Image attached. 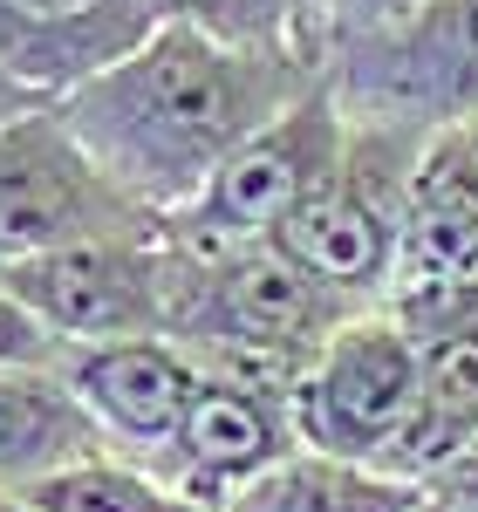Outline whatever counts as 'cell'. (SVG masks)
<instances>
[{
    "instance_id": "1",
    "label": "cell",
    "mask_w": 478,
    "mask_h": 512,
    "mask_svg": "<svg viewBox=\"0 0 478 512\" xmlns=\"http://www.w3.org/2000/svg\"><path fill=\"white\" fill-rule=\"evenodd\" d=\"M321 82L328 69L315 55H260L192 28H158L144 48L69 89L62 117L151 219H171L246 137H260Z\"/></svg>"
},
{
    "instance_id": "2",
    "label": "cell",
    "mask_w": 478,
    "mask_h": 512,
    "mask_svg": "<svg viewBox=\"0 0 478 512\" xmlns=\"http://www.w3.org/2000/svg\"><path fill=\"white\" fill-rule=\"evenodd\" d=\"M356 315H369V308H356L349 294L315 280L280 239L233 246V253L171 246V321H164V335L212 376L294 390L301 369Z\"/></svg>"
},
{
    "instance_id": "3",
    "label": "cell",
    "mask_w": 478,
    "mask_h": 512,
    "mask_svg": "<svg viewBox=\"0 0 478 512\" xmlns=\"http://www.w3.org/2000/svg\"><path fill=\"white\" fill-rule=\"evenodd\" d=\"M321 69L349 123L410 137L478 123V0H424L376 35L328 41Z\"/></svg>"
},
{
    "instance_id": "4",
    "label": "cell",
    "mask_w": 478,
    "mask_h": 512,
    "mask_svg": "<svg viewBox=\"0 0 478 512\" xmlns=\"http://www.w3.org/2000/svg\"><path fill=\"white\" fill-rule=\"evenodd\" d=\"M424 137L383 130V123H349L342 164L328 171L294 219L280 246L328 280L335 294H349L356 308H390L397 294V260H403V212H410V171H417Z\"/></svg>"
},
{
    "instance_id": "5",
    "label": "cell",
    "mask_w": 478,
    "mask_h": 512,
    "mask_svg": "<svg viewBox=\"0 0 478 512\" xmlns=\"http://www.w3.org/2000/svg\"><path fill=\"white\" fill-rule=\"evenodd\" d=\"M151 219L103 164L82 151L62 103H41L28 117L0 123V267L41 260L89 239H151Z\"/></svg>"
},
{
    "instance_id": "6",
    "label": "cell",
    "mask_w": 478,
    "mask_h": 512,
    "mask_svg": "<svg viewBox=\"0 0 478 512\" xmlns=\"http://www.w3.org/2000/svg\"><path fill=\"white\" fill-rule=\"evenodd\" d=\"M349 117L335 103V89H308L287 117H274L260 137H246L233 158L212 171L185 212L164 219V239L185 253H233V246H267L287 233V219L328 185V171L342 164Z\"/></svg>"
},
{
    "instance_id": "7",
    "label": "cell",
    "mask_w": 478,
    "mask_h": 512,
    "mask_svg": "<svg viewBox=\"0 0 478 512\" xmlns=\"http://www.w3.org/2000/svg\"><path fill=\"white\" fill-rule=\"evenodd\" d=\"M287 403H294L301 451L390 472L403 431H410V410H417V342L397 321V308H369L349 321L301 369Z\"/></svg>"
},
{
    "instance_id": "8",
    "label": "cell",
    "mask_w": 478,
    "mask_h": 512,
    "mask_svg": "<svg viewBox=\"0 0 478 512\" xmlns=\"http://www.w3.org/2000/svg\"><path fill=\"white\" fill-rule=\"evenodd\" d=\"M0 280L21 294V308L62 349L164 335V321H171V246H164V233L62 246V253L0 267Z\"/></svg>"
},
{
    "instance_id": "9",
    "label": "cell",
    "mask_w": 478,
    "mask_h": 512,
    "mask_svg": "<svg viewBox=\"0 0 478 512\" xmlns=\"http://www.w3.org/2000/svg\"><path fill=\"white\" fill-rule=\"evenodd\" d=\"M301 451L294 431V403L274 383H246V376H199V396L185 410V424L171 437L151 472L171 478L178 492L205 499L212 512H226V499H239L253 478H267L274 465H287Z\"/></svg>"
},
{
    "instance_id": "10",
    "label": "cell",
    "mask_w": 478,
    "mask_h": 512,
    "mask_svg": "<svg viewBox=\"0 0 478 512\" xmlns=\"http://www.w3.org/2000/svg\"><path fill=\"white\" fill-rule=\"evenodd\" d=\"M62 376L82 396V410L96 417V431L110 437L117 458L158 465L185 424V410H192V396H199L205 369L171 335H123V342L62 349Z\"/></svg>"
},
{
    "instance_id": "11",
    "label": "cell",
    "mask_w": 478,
    "mask_h": 512,
    "mask_svg": "<svg viewBox=\"0 0 478 512\" xmlns=\"http://www.w3.org/2000/svg\"><path fill=\"white\" fill-rule=\"evenodd\" d=\"M151 35V0H0V76L62 103Z\"/></svg>"
},
{
    "instance_id": "12",
    "label": "cell",
    "mask_w": 478,
    "mask_h": 512,
    "mask_svg": "<svg viewBox=\"0 0 478 512\" xmlns=\"http://www.w3.org/2000/svg\"><path fill=\"white\" fill-rule=\"evenodd\" d=\"M472 274H478V123H458V130L424 137V151H417L397 294L451 287V280Z\"/></svg>"
},
{
    "instance_id": "13",
    "label": "cell",
    "mask_w": 478,
    "mask_h": 512,
    "mask_svg": "<svg viewBox=\"0 0 478 512\" xmlns=\"http://www.w3.org/2000/svg\"><path fill=\"white\" fill-rule=\"evenodd\" d=\"M103 451L110 437L96 431L62 369H0V492H21Z\"/></svg>"
},
{
    "instance_id": "14",
    "label": "cell",
    "mask_w": 478,
    "mask_h": 512,
    "mask_svg": "<svg viewBox=\"0 0 478 512\" xmlns=\"http://www.w3.org/2000/svg\"><path fill=\"white\" fill-rule=\"evenodd\" d=\"M438 499L444 492H431V485L369 472V465H342L321 451H294L287 465L253 478L239 499H226V512H431Z\"/></svg>"
},
{
    "instance_id": "15",
    "label": "cell",
    "mask_w": 478,
    "mask_h": 512,
    "mask_svg": "<svg viewBox=\"0 0 478 512\" xmlns=\"http://www.w3.org/2000/svg\"><path fill=\"white\" fill-rule=\"evenodd\" d=\"M151 14H158V28H192V35L226 41V48L328 62L308 0H151Z\"/></svg>"
},
{
    "instance_id": "16",
    "label": "cell",
    "mask_w": 478,
    "mask_h": 512,
    "mask_svg": "<svg viewBox=\"0 0 478 512\" xmlns=\"http://www.w3.org/2000/svg\"><path fill=\"white\" fill-rule=\"evenodd\" d=\"M21 492L41 512H212L205 499L178 492L171 478H158L137 458H117V451L82 458V465H69V472H55V478H35Z\"/></svg>"
},
{
    "instance_id": "17",
    "label": "cell",
    "mask_w": 478,
    "mask_h": 512,
    "mask_svg": "<svg viewBox=\"0 0 478 512\" xmlns=\"http://www.w3.org/2000/svg\"><path fill=\"white\" fill-rule=\"evenodd\" d=\"M0 369H62V342L21 308L7 280H0Z\"/></svg>"
},
{
    "instance_id": "18",
    "label": "cell",
    "mask_w": 478,
    "mask_h": 512,
    "mask_svg": "<svg viewBox=\"0 0 478 512\" xmlns=\"http://www.w3.org/2000/svg\"><path fill=\"white\" fill-rule=\"evenodd\" d=\"M424 0H308V14H315L321 28V48L342 35H376V28H390L403 14H417Z\"/></svg>"
},
{
    "instance_id": "19",
    "label": "cell",
    "mask_w": 478,
    "mask_h": 512,
    "mask_svg": "<svg viewBox=\"0 0 478 512\" xmlns=\"http://www.w3.org/2000/svg\"><path fill=\"white\" fill-rule=\"evenodd\" d=\"M28 110H41V96H35V89H21L14 76H0V123H7V117H28Z\"/></svg>"
},
{
    "instance_id": "20",
    "label": "cell",
    "mask_w": 478,
    "mask_h": 512,
    "mask_svg": "<svg viewBox=\"0 0 478 512\" xmlns=\"http://www.w3.org/2000/svg\"><path fill=\"white\" fill-rule=\"evenodd\" d=\"M0 512H41L28 492H0Z\"/></svg>"
},
{
    "instance_id": "21",
    "label": "cell",
    "mask_w": 478,
    "mask_h": 512,
    "mask_svg": "<svg viewBox=\"0 0 478 512\" xmlns=\"http://www.w3.org/2000/svg\"><path fill=\"white\" fill-rule=\"evenodd\" d=\"M451 492H465V499H478V451H472V465H465V478H458Z\"/></svg>"
},
{
    "instance_id": "22",
    "label": "cell",
    "mask_w": 478,
    "mask_h": 512,
    "mask_svg": "<svg viewBox=\"0 0 478 512\" xmlns=\"http://www.w3.org/2000/svg\"><path fill=\"white\" fill-rule=\"evenodd\" d=\"M438 512H478V499H465V492H444V506Z\"/></svg>"
},
{
    "instance_id": "23",
    "label": "cell",
    "mask_w": 478,
    "mask_h": 512,
    "mask_svg": "<svg viewBox=\"0 0 478 512\" xmlns=\"http://www.w3.org/2000/svg\"><path fill=\"white\" fill-rule=\"evenodd\" d=\"M438 506H444V499H438ZM438 506H431V512H438Z\"/></svg>"
}]
</instances>
